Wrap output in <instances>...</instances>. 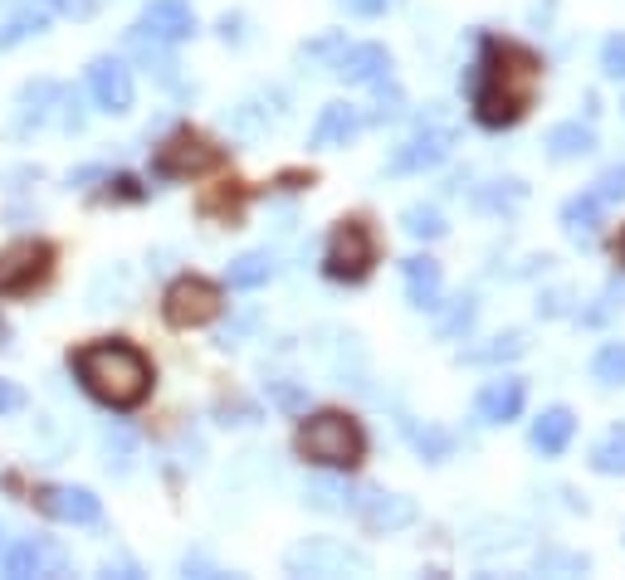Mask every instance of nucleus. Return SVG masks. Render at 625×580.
Listing matches in <instances>:
<instances>
[{
  "mask_svg": "<svg viewBox=\"0 0 625 580\" xmlns=\"http://www.w3.org/2000/svg\"><path fill=\"white\" fill-rule=\"evenodd\" d=\"M537 89H543V54L533 44L504 40V34H480V59L470 73V108L474 122L488 132L518 128L533 113Z\"/></svg>",
  "mask_w": 625,
  "mask_h": 580,
  "instance_id": "obj_1",
  "label": "nucleus"
},
{
  "mask_svg": "<svg viewBox=\"0 0 625 580\" xmlns=\"http://www.w3.org/2000/svg\"><path fill=\"white\" fill-rule=\"evenodd\" d=\"M73 376L108 410H138L152 395V362L132 342H93L73 356Z\"/></svg>",
  "mask_w": 625,
  "mask_h": 580,
  "instance_id": "obj_2",
  "label": "nucleus"
},
{
  "mask_svg": "<svg viewBox=\"0 0 625 580\" xmlns=\"http://www.w3.org/2000/svg\"><path fill=\"white\" fill-rule=\"evenodd\" d=\"M293 449L317 468H347L352 474V468L366 459V429H362V419H352L342 410H323V415H309L299 425Z\"/></svg>",
  "mask_w": 625,
  "mask_h": 580,
  "instance_id": "obj_3",
  "label": "nucleus"
},
{
  "mask_svg": "<svg viewBox=\"0 0 625 580\" xmlns=\"http://www.w3.org/2000/svg\"><path fill=\"white\" fill-rule=\"evenodd\" d=\"M220 162H225V152H220V146L205 138V132H195V128H177L162 146H157V156H152L157 176H167V181L205 176V171H215Z\"/></svg>",
  "mask_w": 625,
  "mask_h": 580,
  "instance_id": "obj_4",
  "label": "nucleus"
},
{
  "mask_svg": "<svg viewBox=\"0 0 625 580\" xmlns=\"http://www.w3.org/2000/svg\"><path fill=\"white\" fill-rule=\"evenodd\" d=\"M372 264H376V234L366 220H337V230H333V240H327V258H323V268H327V278H337V283H362L366 274H372Z\"/></svg>",
  "mask_w": 625,
  "mask_h": 580,
  "instance_id": "obj_5",
  "label": "nucleus"
},
{
  "mask_svg": "<svg viewBox=\"0 0 625 580\" xmlns=\"http://www.w3.org/2000/svg\"><path fill=\"white\" fill-rule=\"evenodd\" d=\"M220 307H225V293H220V283L187 274V278H177V283L167 288V298H162V317H167L171 327L187 332V327H205V323H215Z\"/></svg>",
  "mask_w": 625,
  "mask_h": 580,
  "instance_id": "obj_6",
  "label": "nucleus"
},
{
  "mask_svg": "<svg viewBox=\"0 0 625 580\" xmlns=\"http://www.w3.org/2000/svg\"><path fill=\"white\" fill-rule=\"evenodd\" d=\"M54 268V250L44 240H20L10 250H0V298H20L34 293Z\"/></svg>",
  "mask_w": 625,
  "mask_h": 580,
  "instance_id": "obj_7",
  "label": "nucleus"
},
{
  "mask_svg": "<svg viewBox=\"0 0 625 580\" xmlns=\"http://www.w3.org/2000/svg\"><path fill=\"white\" fill-rule=\"evenodd\" d=\"M289 571L293 576H342V571H372V561L362 551L337 547V541H309V547L289 551Z\"/></svg>",
  "mask_w": 625,
  "mask_h": 580,
  "instance_id": "obj_8",
  "label": "nucleus"
},
{
  "mask_svg": "<svg viewBox=\"0 0 625 580\" xmlns=\"http://www.w3.org/2000/svg\"><path fill=\"white\" fill-rule=\"evenodd\" d=\"M89 89H93V103L103 108V113H128L132 108V69L122 64V59L113 54H103V59H93V69H89Z\"/></svg>",
  "mask_w": 625,
  "mask_h": 580,
  "instance_id": "obj_9",
  "label": "nucleus"
},
{
  "mask_svg": "<svg viewBox=\"0 0 625 580\" xmlns=\"http://www.w3.org/2000/svg\"><path fill=\"white\" fill-rule=\"evenodd\" d=\"M34 508L54 517V522H73V527H89L103 517V502L89 488H40L34 492Z\"/></svg>",
  "mask_w": 625,
  "mask_h": 580,
  "instance_id": "obj_10",
  "label": "nucleus"
},
{
  "mask_svg": "<svg viewBox=\"0 0 625 580\" xmlns=\"http://www.w3.org/2000/svg\"><path fill=\"white\" fill-rule=\"evenodd\" d=\"M523 400H528V380L523 376H498V380H488V386L480 390L474 415H480L484 425H508V419L523 415Z\"/></svg>",
  "mask_w": 625,
  "mask_h": 580,
  "instance_id": "obj_11",
  "label": "nucleus"
},
{
  "mask_svg": "<svg viewBox=\"0 0 625 580\" xmlns=\"http://www.w3.org/2000/svg\"><path fill=\"white\" fill-rule=\"evenodd\" d=\"M138 30L152 34V40H162V44H177V40H187V34L195 30V16H191L187 0H147Z\"/></svg>",
  "mask_w": 625,
  "mask_h": 580,
  "instance_id": "obj_12",
  "label": "nucleus"
},
{
  "mask_svg": "<svg viewBox=\"0 0 625 580\" xmlns=\"http://www.w3.org/2000/svg\"><path fill=\"white\" fill-rule=\"evenodd\" d=\"M450 146H455V138H450L445 128H425V132H415V138L401 146L396 156H391V171L396 176H411V171H431L440 166L450 156Z\"/></svg>",
  "mask_w": 625,
  "mask_h": 580,
  "instance_id": "obj_13",
  "label": "nucleus"
},
{
  "mask_svg": "<svg viewBox=\"0 0 625 580\" xmlns=\"http://www.w3.org/2000/svg\"><path fill=\"white\" fill-rule=\"evenodd\" d=\"M357 512L372 532H401L415 522V502L401 492H366V498H357Z\"/></svg>",
  "mask_w": 625,
  "mask_h": 580,
  "instance_id": "obj_14",
  "label": "nucleus"
},
{
  "mask_svg": "<svg viewBox=\"0 0 625 580\" xmlns=\"http://www.w3.org/2000/svg\"><path fill=\"white\" fill-rule=\"evenodd\" d=\"M333 73L342 83H382L386 73H391V54L382 44H347L337 54V64Z\"/></svg>",
  "mask_w": 625,
  "mask_h": 580,
  "instance_id": "obj_15",
  "label": "nucleus"
},
{
  "mask_svg": "<svg viewBox=\"0 0 625 580\" xmlns=\"http://www.w3.org/2000/svg\"><path fill=\"white\" fill-rule=\"evenodd\" d=\"M64 551L59 547H49V541H20L16 551L6 557V576H16V580H24V576H64Z\"/></svg>",
  "mask_w": 625,
  "mask_h": 580,
  "instance_id": "obj_16",
  "label": "nucleus"
},
{
  "mask_svg": "<svg viewBox=\"0 0 625 580\" xmlns=\"http://www.w3.org/2000/svg\"><path fill=\"white\" fill-rule=\"evenodd\" d=\"M572 435H577V415H572L567 405H553V410H543V415L533 419V449L547 454V459L567 454Z\"/></svg>",
  "mask_w": 625,
  "mask_h": 580,
  "instance_id": "obj_17",
  "label": "nucleus"
},
{
  "mask_svg": "<svg viewBox=\"0 0 625 580\" xmlns=\"http://www.w3.org/2000/svg\"><path fill=\"white\" fill-rule=\"evenodd\" d=\"M401 274H406V293L415 307H440V293H445V274H440V264L431 254H415L401 264Z\"/></svg>",
  "mask_w": 625,
  "mask_h": 580,
  "instance_id": "obj_18",
  "label": "nucleus"
},
{
  "mask_svg": "<svg viewBox=\"0 0 625 580\" xmlns=\"http://www.w3.org/2000/svg\"><path fill=\"white\" fill-rule=\"evenodd\" d=\"M357 128H362L357 108L352 103H327L323 113H317V122H313V146H347L352 138H357Z\"/></svg>",
  "mask_w": 625,
  "mask_h": 580,
  "instance_id": "obj_19",
  "label": "nucleus"
},
{
  "mask_svg": "<svg viewBox=\"0 0 625 580\" xmlns=\"http://www.w3.org/2000/svg\"><path fill=\"white\" fill-rule=\"evenodd\" d=\"M547 156L553 162H577V156H592L596 152V132L582 128V122H557L553 132H547Z\"/></svg>",
  "mask_w": 625,
  "mask_h": 580,
  "instance_id": "obj_20",
  "label": "nucleus"
},
{
  "mask_svg": "<svg viewBox=\"0 0 625 580\" xmlns=\"http://www.w3.org/2000/svg\"><path fill=\"white\" fill-rule=\"evenodd\" d=\"M586 464H592L596 474H606V478H621L625 474V425L606 429V435L596 439V449H592V459Z\"/></svg>",
  "mask_w": 625,
  "mask_h": 580,
  "instance_id": "obj_21",
  "label": "nucleus"
},
{
  "mask_svg": "<svg viewBox=\"0 0 625 580\" xmlns=\"http://www.w3.org/2000/svg\"><path fill=\"white\" fill-rule=\"evenodd\" d=\"M244 195H250V191H244L240 181H225L220 191H205V195H201V215H211V220H225V225H235L240 210H244Z\"/></svg>",
  "mask_w": 625,
  "mask_h": 580,
  "instance_id": "obj_22",
  "label": "nucleus"
},
{
  "mask_svg": "<svg viewBox=\"0 0 625 580\" xmlns=\"http://www.w3.org/2000/svg\"><path fill=\"white\" fill-rule=\"evenodd\" d=\"M596 215H602V201L592 191L562 205V225H567V234H577V240H592L596 234Z\"/></svg>",
  "mask_w": 625,
  "mask_h": 580,
  "instance_id": "obj_23",
  "label": "nucleus"
},
{
  "mask_svg": "<svg viewBox=\"0 0 625 580\" xmlns=\"http://www.w3.org/2000/svg\"><path fill=\"white\" fill-rule=\"evenodd\" d=\"M274 274V258L269 254H240L235 264H230V288H260Z\"/></svg>",
  "mask_w": 625,
  "mask_h": 580,
  "instance_id": "obj_24",
  "label": "nucleus"
},
{
  "mask_svg": "<svg viewBox=\"0 0 625 580\" xmlns=\"http://www.w3.org/2000/svg\"><path fill=\"white\" fill-rule=\"evenodd\" d=\"M592 376L602 380V386H625V342H606V347L596 352Z\"/></svg>",
  "mask_w": 625,
  "mask_h": 580,
  "instance_id": "obj_25",
  "label": "nucleus"
},
{
  "mask_svg": "<svg viewBox=\"0 0 625 580\" xmlns=\"http://www.w3.org/2000/svg\"><path fill=\"white\" fill-rule=\"evenodd\" d=\"M401 225H406V234H415V240H440L450 225H445V215L431 205H411L406 215H401Z\"/></svg>",
  "mask_w": 625,
  "mask_h": 580,
  "instance_id": "obj_26",
  "label": "nucleus"
},
{
  "mask_svg": "<svg viewBox=\"0 0 625 580\" xmlns=\"http://www.w3.org/2000/svg\"><path fill=\"white\" fill-rule=\"evenodd\" d=\"M602 69H606V79H625V30L606 34V44H602Z\"/></svg>",
  "mask_w": 625,
  "mask_h": 580,
  "instance_id": "obj_27",
  "label": "nucleus"
},
{
  "mask_svg": "<svg viewBox=\"0 0 625 580\" xmlns=\"http://www.w3.org/2000/svg\"><path fill=\"white\" fill-rule=\"evenodd\" d=\"M592 195H596V201H602V205H616L621 195H625V166H611L606 176L596 181V191H592Z\"/></svg>",
  "mask_w": 625,
  "mask_h": 580,
  "instance_id": "obj_28",
  "label": "nucleus"
},
{
  "mask_svg": "<svg viewBox=\"0 0 625 580\" xmlns=\"http://www.w3.org/2000/svg\"><path fill=\"white\" fill-rule=\"evenodd\" d=\"M40 30H44V16H40V10H34V16H16V20H10V30L0 34V49L24 40V34H40Z\"/></svg>",
  "mask_w": 625,
  "mask_h": 580,
  "instance_id": "obj_29",
  "label": "nucleus"
},
{
  "mask_svg": "<svg viewBox=\"0 0 625 580\" xmlns=\"http://www.w3.org/2000/svg\"><path fill=\"white\" fill-rule=\"evenodd\" d=\"M49 98H59V89H54V83H34V89H24V103H49ZM40 122L44 118V108H24V118H20V128H24V122Z\"/></svg>",
  "mask_w": 625,
  "mask_h": 580,
  "instance_id": "obj_30",
  "label": "nucleus"
},
{
  "mask_svg": "<svg viewBox=\"0 0 625 580\" xmlns=\"http://www.w3.org/2000/svg\"><path fill=\"white\" fill-rule=\"evenodd\" d=\"M337 6L347 10V16H366V20H372V16H386L391 0H337Z\"/></svg>",
  "mask_w": 625,
  "mask_h": 580,
  "instance_id": "obj_31",
  "label": "nucleus"
},
{
  "mask_svg": "<svg viewBox=\"0 0 625 580\" xmlns=\"http://www.w3.org/2000/svg\"><path fill=\"white\" fill-rule=\"evenodd\" d=\"M415 444H421L425 454H435V459H440V454H450V435H440V429H425V435H415Z\"/></svg>",
  "mask_w": 625,
  "mask_h": 580,
  "instance_id": "obj_32",
  "label": "nucleus"
},
{
  "mask_svg": "<svg viewBox=\"0 0 625 580\" xmlns=\"http://www.w3.org/2000/svg\"><path fill=\"white\" fill-rule=\"evenodd\" d=\"M20 405H24V390H20V386H10V380H0V415L20 410Z\"/></svg>",
  "mask_w": 625,
  "mask_h": 580,
  "instance_id": "obj_33",
  "label": "nucleus"
},
{
  "mask_svg": "<svg viewBox=\"0 0 625 580\" xmlns=\"http://www.w3.org/2000/svg\"><path fill=\"white\" fill-rule=\"evenodd\" d=\"M279 186H284V191H303V186H313V171H284V176H279Z\"/></svg>",
  "mask_w": 625,
  "mask_h": 580,
  "instance_id": "obj_34",
  "label": "nucleus"
},
{
  "mask_svg": "<svg viewBox=\"0 0 625 580\" xmlns=\"http://www.w3.org/2000/svg\"><path fill=\"white\" fill-rule=\"evenodd\" d=\"M611 254H616V264L625 268V225L616 230V240H611Z\"/></svg>",
  "mask_w": 625,
  "mask_h": 580,
  "instance_id": "obj_35",
  "label": "nucleus"
},
{
  "mask_svg": "<svg viewBox=\"0 0 625 580\" xmlns=\"http://www.w3.org/2000/svg\"><path fill=\"white\" fill-rule=\"evenodd\" d=\"M44 6H49V10H79L73 0H44Z\"/></svg>",
  "mask_w": 625,
  "mask_h": 580,
  "instance_id": "obj_36",
  "label": "nucleus"
}]
</instances>
